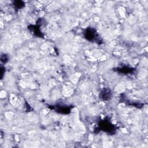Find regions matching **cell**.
<instances>
[{
    "mask_svg": "<svg viewBox=\"0 0 148 148\" xmlns=\"http://www.w3.org/2000/svg\"><path fill=\"white\" fill-rule=\"evenodd\" d=\"M55 108H56L57 112H59L60 113H69L70 112V109L68 107L64 106L63 108L62 106H55Z\"/></svg>",
    "mask_w": 148,
    "mask_h": 148,
    "instance_id": "obj_4",
    "label": "cell"
},
{
    "mask_svg": "<svg viewBox=\"0 0 148 148\" xmlns=\"http://www.w3.org/2000/svg\"><path fill=\"white\" fill-rule=\"evenodd\" d=\"M111 90L109 89H104L103 90L100 94V97L101 99L105 101H107L110 98L112 95Z\"/></svg>",
    "mask_w": 148,
    "mask_h": 148,
    "instance_id": "obj_3",
    "label": "cell"
},
{
    "mask_svg": "<svg viewBox=\"0 0 148 148\" xmlns=\"http://www.w3.org/2000/svg\"><path fill=\"white\" fill-rule=\"evenodd\" d=\"M85 37L87 38V40L90 41H94V40H98V39L97 38V31L94 28H87L85 32Z\"/></svg>",
    "mask_w": 148,
    "mask_h": 148,
    "instance_id": "obj_1",
    "label": "cell"
},
{
    "mask_svg": "<svg viewBox=\"0 0 148 148\" xmlns=\"http://www.w3.org/2000/svg\"><path fill=\"white\" fill-rule=\"evenodd\" d=\"M99 125L102 130H105L106 132L112 133L113 131L115 130V127L110 122H108L106 121H102V124H100Z\"/></svg>",
    "mask_w": 148,
    "mask_h": 148,
    "instance_id": "obj_2",
    "label": "cell"
}]
</instances>
